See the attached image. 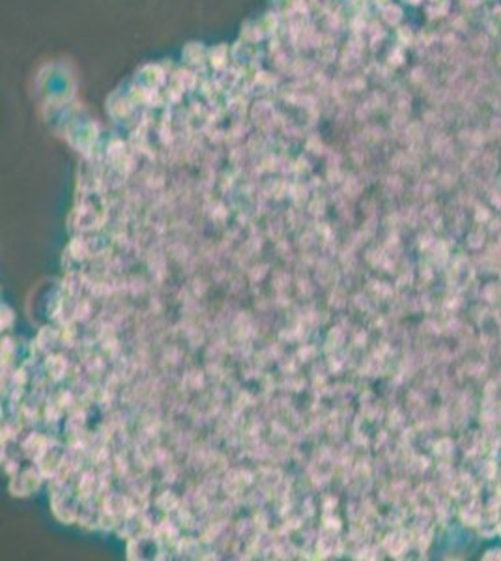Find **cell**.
Here are the masks:
<instances>
[{"instance_id": "1", "label": "cell", "mask_w": 501, "mask_h": 561, "mask_svg": "<svg viewBox=\"0 0 501 561\" xmlns=\"http://www.w3.org/2000/svg\"><path fill=\"white\" fill-rule=\"evenodd\" d=\"M384 20L389 23V25H397L399 23L400 18H402V12H400L399 7H395V4H387L386 8H384Z\"/></svg>"}]
</instances>
